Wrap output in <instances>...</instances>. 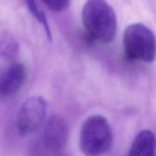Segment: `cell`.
<instances>
[{"mask_svg": "<svg viewBox=\"0 0 156 156\" xmlns=\"http://www.w3.org/2000/svg\"><path fill=\"white\" fill-rule=\"evenodd\" d=\"M23 1L24 2L27 9H28L29 12L31 13V15L37 20L38 22H39L40 24H42L44 30H45L47 38L49 39V41H51L52 34L51 31H50V27H49L48 21H47L46 15H44V12L39 9L35 0H23Z\"/></svg>", "mask_w": 156, "mask_h": 156, "instance_id": "9", "label": "cell"}, {"mask_svg": "<svg viewBox=\"0 0 156 156\" xmlns=\"http://www.w3.org/2000/svg\"><path fill=\"white\" fill-rule=\"evenodd\" d=\"M126 54L133 59L152 62L156 57V38L151 29L142 23L128 26L123 38Z\"/></svg>", "mask_w": 156, "mask_h": 156, "instance_id": "3", "label": "cell"}, {"mask_svg": "<svg viewBox=\"0 0 156 156\" xmlns=\"http://www.w3.org/2000/svg\"><path fill=\"white\" fill-rule=\"evenodd\" d=\"M155 147V134L149 129H144L135 137L127 156H154Z\"/></svg>", "mask_w": 156, "mask_h": 156, "instance_id": "7", "label": "cell"}, {"mask_svg": "<svg viewBox=\"0 0 156 156\" xmlns=\"http://www.w3.org/2000/svg\"><path fill=\"white\" fill-rule=\"evenodd\" d=\"M43 2L51 11L59 12L64 11L69 6L71 0H42Z\"/></svg>", "mask_w": 156, "mask_h": 156, "instance_id": "10", "label": "cell"}, {"mask_svg": "<svg viewBox=\"0 0 156 156\" xmlns=\"http://www.w3.org/2000/svg\"><path fill=\"white\" fill-rule=\"evenodd\" d=\"M26 77L24 64L16 62L11 66L0 79V95L9 97L18 92L24 85Z\"/></svg>", "mask_w": 156, "mask_h": 156, "instance_id": "6", "label": "cell"}, {"mask_svg": "<svg viewBox=\"0 0 156 156\" xmlns=\"http://www.w3.org/2000/svg\"><path fill=\"white\" fill-rule=\"evenodd\" d=\"M82 20L85 30L94 39L109 44L115 38L117 15L106 0H87L82 9Z\"/></svg>", "mask_w": 156, "mask_h": 156, "instance_id": "1", "label": "cell"}, {"mask_svg": "<svg viewBox=\"0 0 156 156\" xmlns=\"http://www.w3.org/2000/svg\"><path fill=\"white\" fill-rule=\"evenodd\" d=\"M18 44L13 36L9 33H4L0 36V58L7 61H12L18 54Z\"/></svg>", "mask_w": 156, "mask_h": 156, "instance_id": "8", "label": "cell"}, {"mask_svg": "<svg viewBox=\"0 0 156 156\" xmlns=\"http://www.w3.org/2000/svg\"><path fill=\"white\" fill-rule=\"evenodd\" d=\"M47 103L41 96L27 98L22 103L17 118V129L20 136H27L36 133L44 123Z\"/></svg>", "mask_w": 156, "mask_h": 156, "instance_id": "4", "label": "cell"}, {"mask_svg": "<svg viewBox=\"0 0 156 156\" xmlns=\"http://www.w3.org/2000/svg\"><path fill=\"white\" fill-rule=\"evenodd\" d=\"M69 140L66 122L59 115H53L46 121L43 134V143L46 149L52 152L65 149Z\"/></svg>", "mask_w": 156, "mask_h": 156, "instance_id": "5", "label": "cell"}, {"mask_svg": "<svg viewBox=\"0 0 156 156\" xmlns=\"http://www.w3.org/2000/svg\"><path fill=\"white\" fill-rule=\"evenodd\" d=\"M113 139L108 120L101 115H93L81 127L79 146L85 156H102L111 149Z\"/></svg>", "mask_w": 156, "mask_h": 156, "instance_id": "2", "label": "cell"}]
</instances>
